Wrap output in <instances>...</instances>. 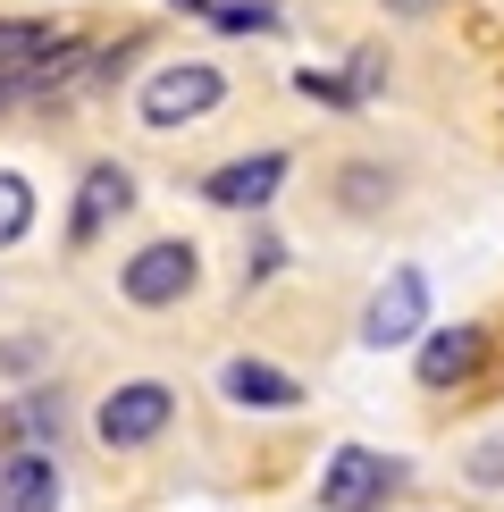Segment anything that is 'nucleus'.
Listing matches in <instances>:
<instances>
[{
  "mask_svg": "<svg viewBox=\"0 0 504 512\" xmlns=\"http://www.w3.org/2000/svg\"><path fill=\"white\" fill-rule=\"evenodd\" d=\"M177 429V387L168 378H118L110 395L93 403V445L101 454H143Z\"/></svg>",
  "mask_w": 504,
  "mask_h": 512,
  "instance_id": "f257e3e1",
  "label": "nucleus"
},
{
  "mask_svg": "<svg viewBox=\"0 0 504 512\" xmlns=\"http://www.w3.org/2000/svg\"><path fill=\"white\" fill-rule=\"evenodd\" d=\"M219 101H227V68H210V59H168V68H152L135 84V118L152 126V135L202 126Z\"/></svg>",
  "mask_w": 504,
  "mask_h": 512,
  "instance_id": "f03ea898",
  "label": "nucleus"
},
{
  "mask_svg": "<svg viewBox=\"0 0 504 512\" xmlns=\"http://www.w3.org/2000/svg\"><path fill=\"white\" fill-rule=\"evenodd\" d=\"M194 286H202V244L194 236H152V244L126 252V269H118V303H135V311H177V303H194Z\"/></svg>",
  "mask_w": 504,
  "mask_h": 512,
  "instance_id": "7ed1b4c3",
  "label": "nucleus"
},
{
  "mask_svg": "<svg viewBox=\"0 0 504 512\" xmlns=\"http://www.w3.org/2000/svg\"><path fill=\"white\" fill-rule=\"evenodd\" d=\"M395 487H404V462L378 445H336L320 462V512H387Z\"/></svg>",
  "mask_w": 504,
  "mask_h": 512,
  "instance_id": "20e7f679",
  "label": "nucleus"
},
{
  "mask_svg": "<svg viewBox=\"0 0 504 512\" xmlns=\"http://www.w3.org/2000/svg\"><path fill=\"white\" fill-rule=\"evenodd\" d=\"M420 328H429V277L420 269H387L370 286V303H362V345L395 353V345H412Z\"/></svg>",
  "mask_w": 504,
  "mask_h": 512,
  "instance_id": "39448f33",
  "label": "nucleus"
},
{
  "mask_svg": "<svg viewBox=\"0 0 504 512\" xmlns=\"http://www.w3.org/2000/svg\"><path fill=\"white\" fill-rule=\"evenodd\" d=\"M126 210H135V168H126V160H93V168L76 177V202H68V244H76V252L101 244Z\"/></svg>",
  "mask_w": 504,
  "mask_h": 512,
  "instance_id": "423d86ee",
  "label": "nucleus"
},
{
  "mask_svg": "<svg viewBox=\"0 0 504 512\" xmlns=\"http://www.w3.org/2000/svg\"><path fill=\"white\" fill-rule=\"evenodd\" d=\"M479 370H488V328H479V319L429 328V336H420V353H412V378H420L429 395H446V387H471Z\"/></svg>",
  "mask_w": 504,
  "mask_h": 512,
  "instance_id": "0eeeda50",
  "label": "nucleus"
},
{
  "mask_svg": "<svg viewBox=\"0 0 504 512\" xmlns=\"http://www.w3.org/2000/svg\"><path fill=\"white\" fill-rule=\"evenodd\" d=\"M286 152H278V143H269V152H244V160H219V168H210V177H202V202L210 210H269V202H278V185H286Z\"/></svg>",
  "mask_w": 504,
  "mask_h": 512,
  "instance_id": "6e6552de",
  "label": "nucleus"
},
{
  "mask_svg": "<svg viewBox=\"0 0 504 512\" xmlns=\"http://www.w3.org/2000/svg\"><path fill=\"white\" fill-rule=\"evenodd\" d=\"M219 395L236 403V412H294V403H303V378H286L278 361H261V353H236V361H219Z\"/></svg>",
  "mask_w": 504,
  "mask_h": 512,
  "instance_id": "1a4fd4ad",
  "label": "nucleus"
},
{
  "mask_svg": "<svg viewBox=\"0 0 504 512\" xmlns=\"http://www.w3.org/2000/svg\"><path fill=\"white\" fill-rule=\"evenodd\" d=\"M59 504H68L59 454H9L0 462V512H59Z\"/></svg>",
  "mask_w": 504,
  "mask_h": 512,
  "instance_id": "9d476101",
  "label": "nucleus"
},
{
  "mask_svg": "<svg viewBox=\"0 0 504 512\" xmlns=\"http://www.w3.org/2000/svg\"><path fill=\"white\" fill-rule=\"evenodd\" d=\"M59 429H68V403H59V387H34V395H17L9 412H0V445H9V454H51Z\"/></svg>",
  "mask_w": 504,
  "mask_h": 512,
  "instance_id": "9b49d317",
  "label": "nucleus"
},
{
  "mask_svg": "<svg viewBox=\"0 0 504 512\" xmlns=\"http://www.w3.org/2000/svg\"><path fill=\"white\" fill-rule=\"evenodd\" d=\"M34 236V177H17V168H0V252Z\"/></svg>",
  "mask_w": 504,
  "mask_h": 512,
  "instance_id": "f8f14e48",
  "label": "nucleus"
},
{
  "mask_svg": "<svg viewBox=\"0 0 504 512\" xmlns=\"http://www.w3.org/2000/svg\"><path fill=\"white\" fill-rule=\"evenodd\" d=\"M294 93H311V101H328V110H362V93H353L345 76H320V68H303V76H294Z\"/></svg>",
  "mask_w": 504,
  "mask_h": 512,
  "instance_id": "ddd939ff",
  "label": "nucleus"
},
{
  "mask_svg": "<svg viewBox=\"0 0 504 512\" xmlns=\"http://www.w3.org/2000/svg\"><path fill=\"white\" fill-rule=\"evenodd\" d=\"M462 471H471V487H504V437H479L462 454Z\"/></svg>",
  "mask_w": 504,
  "mask_h": 512,
  "instance_id": "4468645a",
  "label": "nucleus"
},
{
  "mask_svg": "<svg viewBox=\"0 0 504 512\" xmlns=\"http://www.w3.org/2000/svg\"><path fill=\"white\" fill-rule=\"evenodd\" d=\"M269 269H278V236H269V227H261V244L244 252V277H269Z\"/></svg>",
  "mask_w": 504,
  "mask_h": 512,
  "instance_id": "2eb2a0df",
  "label": "nucleus"
},
{
  "mask_svg": "<svg viewBox=\"0 0 504 512\" xmlns=\"http://www.w3.org/2000/svg\"><path fill=\"white\" fill-rule=\"evenodd\" d=\"M387 17H437V9H454V0H378Z\"/></svg>",
  "mask_w": 504,
  "mask_h": 512,
  "instance_id": "dca6fc26",
  "label": "nucleus"
},
{
  "mask_svg": "<svg viewBox=\"0 0 504 512\" xmlns=\"http://www.w3.org/2000/svg\"><path fill=\"white\" fill-rule=\"evenodd\" d=\"M0 110H17V76H0Z\"/></svg>",
  "mask_w": 504,
  "mask_h": 512,
  "instance_id": "f3484780",
  "label": "nucleus"
}]
</instances>
